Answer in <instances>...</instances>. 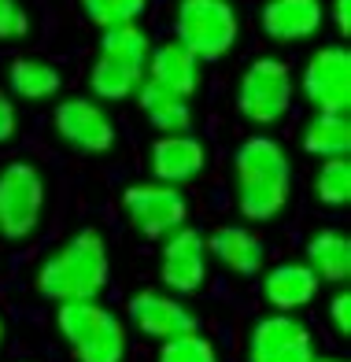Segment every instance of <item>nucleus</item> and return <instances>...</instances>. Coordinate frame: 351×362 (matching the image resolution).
<instances>
[{
  "instance_id": "obj_1",
  "label": "nucleus",
  "mask_w": 351,
  "mask_h": 362,
  "mask_svg": "<svg viewBox=\"0 0 351 362\" xmlns=\"http://www.w3.org/2000/svg\"><path fill=\"white\" fill-rule=\"evenodd\" d=\"M292 163L285 144L255 134L244 137L233 152V204L248 226H266L289 207Z\"/></svg>"
},
{
  "instance_id": "obj_2",
  "label": "nucleus",
  "mask_w": 351,
  "mask_h": 362,
  "mask_svg": "<svg viewBox=\"0 0 351 362\" xmlns=\"http://www.w3.org/2000/svg\"><path fill=\"white\" fill-rule=\"evenodd\" d=\"M111 281V252L100 229H78L74 237H67L59 248L48 255L33 285L45 300L59 303H86V300H100V292Z\"/></svg>"
},
{
  "instance_id": "obj_3",
  "label": "nucleus",
  "mask_w": 351,
  "mask_h": 362,
  "mask_svg": "<svg viewBox=\"0 0 351 362\" xmlns=\"http://www.w3.org/2000/svg\"><path fill=\"white\" fill-rule=\"evenodd\" d=\"M148 56H152V37L137 23L104 30L100 52L89 67V89L96 104H119L130 100L144 86Z\"/></svg>"
},
{
  "instance_id": "obj_4",
  "label": "nucleus",
  "mask_w": 351,
  "mask_h": 362,
  "mask_svg": "<svg viewBox=\"0 0 351 362\" xmlns=\"http://www.w3.org/2000/svg\"><path fill=\"white\" fill-rule=\"evenodd\" d=\"M56 329L74 362H126L130 337L126 322L100 300L86 303H59Z\"/></svg>"
},
{
  "instance_id": "obj_5",
  "label": "nucleus",
  "mask_w": 351,
  "mask_h": 362,
  "mask_svg": "<svg viewBox=\"0 0 351 362\" xmlns=\"http://www.w3.org/2000/svg\"><path fill=\"white\" fill-rule=\"evenodd\" d=\"M174 41L200 63H214L241 41V15L229 0H178Z\"/></svg>"
},
{
  "instance_id": "obj_6",
  "label": "nucleus",
  "mask_w": 351,
  "mask_h": 362,
  "mask_svg": "<svg viewBox=\"0 0 351 362\" xmlns=\"http://www.w3.org/2000/svg\"><path fill=\"white\" fill-rule=\"evenodd\" d=\"M296 81L281 56H255L237 81V111L252 126H277L292 111Z\"/></svg>"
},
{
  "instance_id": "obj_7",
  "label": "nucleus",
  "mask_w": 351,
  "mask_h": 362,
  "mask_svg": "<svg viewBox=\"0 0 351 362\" xmlns=\"http://www.w3.org/2000/svg\"><path fill=\"white\" fill-rule=\"evenodd\" d=\"M45 174L33 163L0 167V237L26 240L45 218Z\"/></svg>"
},
{
  "instance_id": "obj_8",
  "label": "nucleus",
  "mask_w": 351,
  "mask_h": 362,
  "mask_svg": "<svg viewBox=\"0 0 351 362\" xmlns=\"http://www.w3.org/2000/svg\"><path fill=\"white\" fill-rule=\"evenodd\" d=\"M122 211L130 226L148 240H166L174 229L189 226V200L174 185L159 181H137L122 192Z\"/></svg>"
},
{
  "instance_id": "obj_9",
  "label": "nucleus",
  "mask_w": 351,
  "mask_h": 362,
  "mask_svg": "<svg viewBox=\"0 0 351 362\" xmlns=\"http://www.w3.org/2000/svg\"><path fill=\"white\" fill-rule=\"evenodd\" d=\"M304 100L318 115H347L351 107V52L347 45H322L304 63Z\"/></svg>"
},
{
  "instance_id": "obj_10",
  "label": "nucleus",
  "mask_w": 351,
  "mask_h": 362,
  "mask_svg": "<svg viewBox=\"0 0 351 362\" xmlns=\"http://www.w3.org/2000/svg\"><path fill=\"white\" fill-rule=\"evenodd\" d=\"M52 129L56 137L86 156H104L115 144V122L104 104H96L93 96H67L52 111Z\"/></svg>"
},
{
  "instance_id": "obj_11",
  "label": "nucleus",
  "mask_w": 351,
  "mask_h": 362,
  "mask_svg": "<svg viewBox=\"0 0 351 362\" xmlns=\"http://www.w3.org/2000/svg\"><path fill=\"white\" fill-rule=\"evenodd\" d=\"M314 333L296 315H263L248 333V362H314Z\"/></svg>"
},
{
  "instance_id": "obj_12",
  "label": "nucleus",
  "mask_w": 351,
  "mask_h": 362,
  "mask_svg": "<svg viewBox=\"0 0 351 362\" xmlns=\"http://www.w3.org/2000/svg\"><path fill=\"white\" fill-rule=\"evenodd\" d=\"M126 318L130 325L137 329L141 337L166 344V340H178L185 333H196V315L185 307V300L166 288H141L130 296L126 303Z\"/></svg>"
},
{
  "instance_id": "obj_13",
  "label": "nucleus",
  "mask_w": 351,
  "mask_h": 362,
  "mask_svg": "<svg viewBox=\"0 0 351 362\" xmlns=\"http://www.w3.org/2000/svg\"><path fill=\"white\" fill-rule=\"evenodd\" d=\"M159 281L174 296H192L207 281V240L196 226H181L163 240L159 252Z\"/></svg>"
},
{
  "instance_id": "obj_14",
  "label": "nucleus",
  "mask_w": 351,
  "mask_h": 362,
  "mask_svg": "<svg viewBox=\"0 0 351 362\" xmlns=\"http://www.w3.org/2000/svg\"><path fill=\"white\" fill-rule=\"evenodd\" d=\"M207 167V148L192 134H171V137H156L152 152H148V170L152 181L159 185H189L192 177H200Z\"/></svg>"
},
{
  "instance_id": "obj_15",
  "label": "nucleus",
  "mask_w": 351,
  "mask_h": 362,
  "mask_svg": "<svg viewBox=\"0 0 351 362\" xmlns=\"http://www.w3.org/2000/svg\"><path fill=\"white\" fill-rule=\"evenodd\" d=\"M326 23V4L322 0H266L259 8V26L263 34L277 45H299L311 41Z\"/></svg>"
},
{
  "instance_id": "obj_16",
  "label": "nucleus",
  "mask_w": 351,
  "mask_h": 362,
  "mask_svg": "<svg viewBox=\"0 0 351 362\" xmlns=\"http://www.w3.org/2000/svg\"><path fill=\"white\" fill-rule=\"evenodd\" d=\"M318 288H322V281L314 277V270L304 259L277 262V267L263 274V300L274 315H296V310H304L307 303H314Z\"/></svg>"
},
{
  "instance_id": "obj_17",
  "label": "nucleus",
  "mask_w": 351,
  "mask_h": 362,
  "mask_svg": "<svg viewBox=\"0 0 351 362\" xmlns=\"http://www.w3.org/2000/svg\"><path fill=\"white\" fill-rule=\"evenodd\" d=\"M207 240V255H214L219 267H226L229 274L237 277H252L263 270V259H266V244L255 229L248 226H219Z\"/></svg>"
},
{
  "instance_id": "obj_18",
  "label": "nucleus",
  "mask_w": 351,
  "mask_h": 362,
  "mask_svg": "<svg viewBox=\"0 0 351 362\" xmlns=\"http://www.w3.org/2000/svg\"><path fill=\"white\" fill-rule=\"evenodd\" d=\"M144 81H152V86L181 96V100H189V96L200 89V59H196L192 52H185L178 41L152 45Z\"/></svg>"
},
{
  "instance_id": "obj_19",
  "label": "nucleus",
  "mask_w": 351,
  "mask_h": 362,
  "mask_svg": "<svg viewBox=\"0 0 351 362\" xmlns=\"http://www.w3.org/2000/svg\"><path fill=\"white\" fill-rule=\"evenodd\" d=\"M304 262L314 270V277L318 281H329V285H347V277H351V240L344 229H318L311 240H307V248H304Z\"/></svg>"
},
{
  "instance_id": "obj_20",
  "label": "nucleus",
  "mask_w": 351,
  "mask_h": 362,
  "mask_svg": "<svg viewBox=\"0 0 351 362\" xmlns=\"http://www.w3.org/2000/svg\"><path fill=\"white\" fill-rule=\"evenodd\" d=\"M133 96H137L141 115L148 119V126H152L159 137L189 134V129H192V107H189V100H181V96L152 86V81H144Z\"/></svg>"
},
{
  "instance_id": "obj_21",
  "label": "nucleus",
  "mask_w": 351,
  "mask_h": 362,
  "mask_svg": "<svg viewBox=\"0 0 351 362\" xmlns=\"http://www.w3.org/2000/svg\"><path fill=\"white\" fill-rule=\"evenodd\" d=\"M8 89L11 96L19 100H30V104H41V100H52L63 89V74L56 63L48 59H38V56H19L8 67Z\"/></svg>"
},
{
  "instance_id": "obj_22",
  "label": "nucleus",
  "mask_w": 351,
  "mask_h": 362,
  "mask_svg": "<svg viewBox=\"0 0 351 362\" xmlns=\"http://www.w3.org/2000/svg\"><path fill=\"white\" fill-rule=\"evenodd\" d=\"M304 152L318 159H347L351 152V122L347 115H318L304 126Z\"/></svg>"
},
{
  "instance_id": "obj_23",
  "label": "nucleus",
  "mask_w": 351,
  "mask_h": 362,
  "mask_svg": "<svg viewBox=\"0 0 351 362\" xmlns=\"http://www.w3.org/2000/svg\"><path fill=\"white\" fill-rule=\"evenodd\" d=\"M314 200L322 207H344L351 200V163L347 159H322L314 174Z\"/></svg>"
},
{
  "instance_id": "obj_24",
  "label": "nucleus",
  "mask_w": 351,
  "mask_h": 362,
  "mask_svg": "<svg viewBox=\"0 0 351 362\" xmlns=\"http://www.w3.org/2000/svg\"><path fill=\"white\" fill-rule=\"evenodd\" d=\"M81 11H86V19L100 30H115V26H130L137 23L148 0H78Z\"/></svg>"
},
{
  "instance_id": "obj_25",
  "label": "nucleus",
  "mask_w": 351,
  "mask_h": 362,
  "mask_svg": "<svg viewBox=\"0 0 351 362\" xmlns=\"http://www.w3.org/2000/svg\"><path fill=\"white\" fill-rule=\"evenodd\" d=\"M156 362H219V351H214V344L196 329V333H185L178 340L159 344Z\"/></svg>"
},
{
  "instance_id": "obj_26",
  "label": "nucleus",
  "mask_w": 351,
  "mask_h": 362,
  "mask_svg": "<svg viewBox=\"0 0 351 362\" xmlns=\"http://www.w3.org/2000/svg\"><path fill=\"white\" fill-rule=\"evenodd\" d=\"M30 30V15L19 0H0V41H15Z\"/></svg>"
},
{
  "instance_id": "obj_27",
  "label": "nucleus",
  "mask_w": 351,
  "mask_h": 362,
  "mask_svg": "<svg viewBox=\"0 0 351 362\" xmlns=\"http://www.w3.org/2000/svg\"><path fill=\"white\" fill-rule=\"evenodd\" d=\"M329 322H333V329H337L340 337L351 333V292L347 288L333 292V300H329Z\"/></svg>"
},
{
  "instance_id": "obj_28",
  "label": "nucleus",
  "mask_w": 351,
  "mask_h": 362,
  "mask_svg": "<svg viewBox=\"0 0 351 362\" xmlns=\"http://www.w3.org/2000/svg\"><path fill=\"white\" fill-rule=\"evenodd\" d=\"M15 134H19V111H15V100L0 89V144H8Z\"/></svg>"
},
{
  "instance_id": "obj_29",
  "label": "nucleus",
  "mask_w": 351,
  "mask_h": 362,
  "mask_svg": "<svg viewBox=\"0 0 351 362\" xmlns=\"http://www.w3.org/2000/svg\"><path fill=\"white\" fill-rule=\"evenodd\" d=\"M333 23H337L340 37L351 34V0H333Z\"/></svg>"
},
{
  "instance_id": "obj_30",
  "label": "nucleus",
  "mask_w": 351,
  "mask_h": 362,
  "mask_svg": "<svg viewBox=\"0 0 351 362\" xmlns=\"http://www.w3.org/2000/svg\"><path fill=\"white\" fill-rule=\"evenodd\" d=\"M314 362H347V358H333V355H326V358H314Z\"/></svg>"
},
{
  "instance_id": "obj_31",
  "label": "nucleus",
  "mask_w": 351,
  "mask_h": 362,
  "mask_svg": "<svg viewBox=\"0 0 351 362\" xmlns=\"http://www.w3.org/2000/svg\"><path fill=\"white\" fill-rule=\"evenodd\" d=\"M0 344H4V318H0Z\"/></svg>"
},
{
  "instance_id": "obj_32",
  "label": "nucleus",
  "mask_w": 351,
  "mask_h": 362,
  "mask_svg": "<svg viewBox=\"0 0 351 362\" xmlns=\"http://www.w3.org/2000/svg\"><path fill=\"white\" fill-rule=\"evenodd\" d=\"M229 4H233V0H229Z\"/></svg>"
}]
</instances>
